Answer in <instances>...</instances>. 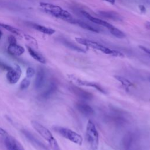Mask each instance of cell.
<instances>
[{"label":"cell","instance_id":"cell-16","mask_svg":"<svg viewBox=\"0 0 150 150\" xmlns=\"http://www.w3.org/2000/svg\"><path fill=\"white\" fill-rule=\"evenodd\" d=\"M57 88V85L56 81H51L47 87L46 88V89L41 94V97L43 98H48L51 96H52L56 91Z\"/></svg>","mask_w":150,"mask_h":150},{"label":"cell","instance_id":"cell-10","mask_svg":"<svg viewBox=\"0 0 150 150\" xmlns=\"http://www.w3.org/2000/svg\"><path fill=\"white\" fill-rule=\"evenodd\" d=\"M5 144L8 150H25L23 146L17 139L9 135L5 138Z\"/></svg>","mask_w":150,"mask_h":150},{"label":"cell","instance_id":"cell-21","mask_svg":"<svg viewBox=\"0 0 150 150\" xmlns=\"http://www.w3.org/2000/svg\"><path fill=\"white\" fill-rule=\"evenodd\" d=\"M62 42L63 43V44L64 46H66V47L71 49V50H74L75 51L79 52H86L83 49L76 46L75 44L71 42L67 41V40H62Z\"/></svg>","mask_w":150,"mask_h":150},{"label":"cell","instance_id":"cell-2","mask_svg":"<svg viewBox=\"0 0 150 150\" xmlns=\"http://www.w3.org/2000/svg\"><path fill=\"white\" fill-rule=\"evenodd\" d=\"M75 39L77 43L82 45H84L86 47L99 50L104 54L115 57H124V54L120 52L110 49L96 42L81 38H76Z\"/></svg>","mask_w":150,"mask_h":150},{"label":"cell","instance_id":"cell-6","mask_svg":"<svg viewBox=\"0 0 150 150\" xmlns=\"http://www.w3.org/2000/svg\"><path fill=\"white\" fill-rule=\"evenodd\" d=\"M32 125L33 127V128L48 142H50L53 140L54 139V138L53 137L52 134L51 132L45 127L39 123L38 122L36 121H32L31 122Z\"/></svg>","mask_w":150,"mask_h":150},{"label":"cell","instance_id":"cell-30","mask_svg":"<svg viewBox=\"0 0 150 150\" xmlns=\"http://www.w3.org/2000/svg\"><path fill=\"white\" fill-rule=\"evenodd\" d=\"M139 48H140L142 50H143L145 53H146V54H148V55L150 56V49H148V48H146V47H144V46H139Z\"/></svg>","mask_w":150,"mask_h":150},{"label":"cell","instance_id":"cell-29","mask_svg":"<svg viewBox=\"0 0 150 150\" xmlns=\"http://www.w3.org/2000/svg\"><path fill=\"white\" fill-rule=\"evenodd\" d=\"M9 43V44H16V40L13 36H10L8 38Z\"/></svg>","mask_w":150,"mask_h":150},{"label":"cell","instance_id":"cell-9","mask_svg":"<svg viewBox=\"0 0 150 150\" xmlns=\"http://www.w3.org/2000/svg\"><path fill=\"white\" fill-rule=\"evenodd\" d=\"M22 74V70L19 66L16 65L15 67L12 68L8 71L6 77L11 84H15L19 80Z\"/></svg>","mask_w":150,"mask_h":150},{"label":"cell","instance_id":"cell-5","mask_svg":"<svg viewBox=\"0 0 150 150\" xmlns=\"http://www.w3.org/2000/svg\"><path fill=\"white\" fill-rule=\"evenodd\" d=\"M69 78L70 79H71V80H72L77 85L91 87V88H93L97 90V91H98L99 92H100L103 94H106V91L105 90V89L101 85H100L99 84H98L97 83L82 80V79H80L73 76V75H70V76H69Z\"/></svg>","mask_w":150,"mask_h":150},{"label":"cell","instance_id":"cell-28","mask_svg":"<svg viewBox=\"0 0 150 150\" xmlns=\"http://www.w3.org/2000/svg\"><path fill=\"white\" fill-rule=\"evenodd\" d=\"M0 68L3 69L4 70H6L8 71L11 69V67L10 66H9L8 65H7L6 64L4 63V62H2L1 60H0Z\"/></svg>","mask_w":150,"mask_h":150},{"label":"cell","instance_id":"cell-24","mask_svg":"<svg viewBox=\"0 0 150 150\" xmlns=\"http://www.w3.org/2000/svg\"><path fill=\"white\" fill-rule=\"evenodd\" d=\"M0 26L2 27L3 28L5 29L6 30H7L8 31L11 32V33H13L16 35H20V32H19V30L16 29V28H14L11 25H7V24H5V23H0Z\"/></svg>","mask_w":150,"mask_h":150},{"label":"cell","instance_id":"cell-13","mask_svg":"<svg viewBox=\"0 0 150 150\" xmlns=\"http://www.w3.org/2000/svg\"><path fill=\"white\" fill-rule=\"evenodd\" d=\"M76 107L77 110L83 115L85 116H91L94 114L93 108L88 104L84 101H79L76 103Z\"/></svg>","mask_w":150,"mask_h":150},{"label":"cell","instance_id":"cell-11","mask_svg":"<svg viewBox=\"0 0 150 150\" xmlns=\"http://www.w3.org/2000/svg\"><path fill=\"white\" fill-rule=\"evenodd\" d=\"M22 132L23 134V135L26 137V138L36 147L42 150H48L46 145L43 142H42L40 140L36 138L31 132H30L26 129H22Z\"/></svg>","mask_w":150,"mask_h":150},{"label":"cell","instance_id":"cell-31","mask_svg":"<svg viewBox=\"0 0 150 150\" xmlns=\"http://www.w3.org/2000/svg\"><path fill=\"white\" fill-rule=\"evenodd\" d=\"M0 135L6 136V137L7 135H8V132L5 129H4L3 128L0 127Z\"/></svg>","mask_w":150,"mask_h":150},{"label":"cell","instance_id":"cell-4","mask_svg":"<svg viewBox=\"0 0 150 150\" xmlns=\"http://www.w3.org/2000/svg\"><path fill=\"white\" fill-rule=\"evenodd\" d=\"M54 130L70 141L79 145H82L83 138L81 136L71 129L62 127H54Z\"/></svg>","mask_w":150,"mask_h":150},{"label":"cell","instance_id":"cell-12","mask_svg":"<svg viewBox=\"0 0 150 150\" xmlns=\"http://www.w3.org/2000/svg\"><path fill=\"white\" fill-rule=\"evenodd\" d=\"M81 13L85 18H86L87 19L90 21L91 22L96 23V24L99 25H101V26H102L104 28H106L108 30H110V29H111L114 26L113 25L109 23L108 22H107L105 21H104V20H102L101 19H98V18H97L96 17L93 16L92 15H91L90 13H88L86 11H81Z\"/></svg>","mask_w":150,"mask_h":150},{"label":"cell","instance_id":"cell-25","mask_svg":"<svg viewBox=\"0 0 150 150\" xmlns=\"http://www.w3.org/2000/svg\"><path fill=\"white\" fill-rule=\"evenodd\" d=\"M30 81L29 79L26 77L24 79H23L20 84V89L21 90H25L30 85Z\"/></svg>","mask_w":150,"mask_h":150},{"label":"cell","instance_id":"cell-1","mask_svg":"<svg viewBox=\"0 0 150 150\" xmlns=\"http://www.w3.org/2000/svg\"><path fill=\"white\" fill-rule=\"evenodd\" d=\"M40 6L46 13L56 18L64 20L70 23L73 19L69 12L57 5L46 2H40Z\"/></svg>","mask_w":150,"mask_h":150},{"label":"cell","instance_id":"cell-22","mask_svg":"<svg viewBox=\"0 0 150 150\" xmlns=\"http://www.w3.org/2000/svg\"><path fill=\"white\" fill-rule=\"evenodd\" d=\"M114 78L117 80H118L119 82H120L121 84L125 87V88H128L129 87L134 86V84L129 80H128L125 77H123L120 76H114Z\"/></svg>","mask_w":150,"mask_h":150},{"label":"cell","instance_id":"cell-14","mask_svg":"<svg viewBox=\"0 0 150 150\" xmlns=\"http://www.w3.org/2000/svg\"><path fill=\"white\" fill-rule=\"evenodd\" d=\"M99 15L104 18L111 19L114 21L121 22L123 20L122 16L117 12L112 11H98Z\"/></svg>","mask_w":150,"mask_h":150},{"label":"cell","instance_id":"cell-20","mask_svg":"<svg viewBox=\"0 0 150 150\" xmlns=\"http://www.w3.org/2000/svg\"><path fill=\"white\" fill-rule=\"evenodd\" d=\"M33 28L36 30H37L39 32H40L43 33L47 34V35H52L55 32V30L50 28H47L45 26L38 25V24H34Z\"/></svg>","mask_w":150,"mask_h":150},{"label":"cell","instance_id":"cell-26","mask_svg":"<svg viewBox=\"0 0 150 150\" xmlns=\"http://www.w3.org/2000/svg\"><path fill=\"white\" fill-rule=\"evenodd\" d=\"M24 36H25V39L28 42H29L30 44L33 45V46H35L36 47H38V42H37L36 40L34 38H33L31 36H30L29 35H27V34H25Z\"/></svg>","mask_w":150,"mask_h":150},{"label":"cell","instance_id":"cell-23","mask_svg":"<svg viewBox=\"0 0 150 150\" xmlns=\"http://www.w3.org/2000/svg\"><path fill=\"white\" fill-rule=\"evenodd\" d=\"M109 32L114 36L118 38H124L125 37V34L121 31V30L118 29L115 26H113L111 29L108 30Z\"/></svg>","mask_w":150,"mask_h":150},{"label":"cell","instance_id":"cell-34","mask_svg":"<svg viewBox=\"0 0 150 150\" xmlns=\"http://www.w3.org/2000/svg\"><path fill=\"white\" fill-rule=\"evenodd\" d=\"M104 1H107V2H109V3H110V4H115V0H104Z\"/></svg>","mask_w":150,"mask_h":150},{"label":"cell","instance_id":"cell-17","mask_svg":"<svg viewBox=\"0 0 150 150\" xmlns=\"http://www.w3.org/2000/svg\"><path fill=\"white\" fill-rule=\"evenodd\" d=\"M8 52L12 56H19L24 53L25 49L22 46L18 45L16 43L9 44L8 47Z\"/></svg>","mask_w":150,"mask_h":150},{"label":"cell","instance_id":"cell-3","mask_svg":"<svg viewBox=\"0 0 150 150\" xmlns=\"http://www.w3.org/2000/svg\"><path fill=\"white\" fill-rule=\"evenodd\" d=\"M86 137L91 149L97 150L99 145V135L95 124L91 120H89L87 122Z\"/></svg>","mask_w":150,"mask_h":150},{"label":"cell","instance_id":"cell-35","mask_svg":"<svg viewBox=\"0 0 150 150\" xmlns=\"http://www.w3.org/2000/svg\"><path fill=\"white\" fill-rule=\"evenodd\" d=\"M147 3H148V4L149 5V6H150V0H148V1H147Z\"/></svg>","mask_w":150,"mask_h":150},{"label":"cell","instance_id":"cell-33","mask_svg":"<svg viewBox=\"0 0 150 150\" xmlns=\"http://www.w3.org/2000/svg\"><path fill=\"white\" fill-rule=\"evenodd\" d=\"M145 27H146V28L150 29V22H146L145 23Z\"/></svg>","mask_w":150,"mask_h":150},{"label":"cell","instance_id":"cell-27","mask_svg":"<svg viewBox=\"0 0 150 150\" xmlns=\"http://www.w3.org/2000/svg\"><path fill=\"white\" fill-rule=\"evenodd\" d=\"M35 74V71L34 70L33 68L29 67L26 69V77L28 79H30L32 78Z\"/></svg>","mask_w":150,"mask_h":150},{"label":"cell","instance_id":"cell-36","mask_svg":"<svg viewBox=\"0 0 150 150\" xmlns=\"http://www.w3.org/2000/svg\"><path fill=\"white\" fill-rule=\"evenodd\" d=\"M2 35V32L0 30V39H1V38Z\"/></svg>","mask_w":150,"mask_h":150},{"label":"cell","instance_id":"cell-19","mask_svg":"<svg viewBox=\"0 0 150 150\" xmlns=\"http://www.w3.org/2000/svg\"><path fill=\"white\" fill-rule=\"evenodd\" d=\"M28 48V52L29 53V54L36 60H37L38 62L41 63H46V59L40 53H38L37 52H36L35 50H33L32 48H31L30 47H27Z\"/></svg>","mask_w":150,"mask_h":150},{"label":"cell","instance_id":"cell-15","mask_svg":"<svg viewBox=\"0 0 150 150\" xmlns=\"http://www.w3.org/2000/svg\"><path fill=\"white\" fill-rule=\"evenodd\" d=\"M46 71L43 67H39L37 71L35 80V87L36 89H39L43 86L46 80Z\"/></svg>","mask_w":150,"mask_h":150},{"label":"cell","instance_id":"cell-32","mask_svg":"<svg viewBox=\"0 0 150 150\" xmlns=\"http://www.w3.org/2000/svg\"><path fill=\"white\" fill-rule=\"evenodd\" d=\"M139 10L141 11V12L142 13H145L146 12V8H145V7L144 5H139Z\"/></svg>","mask_w":150,"mask_h":150},{"label":"cell","instance_id":"cell-18","mask_svg":"<svg viewBox=\"0 0 150 150\" xmlns=\"http://www.w3.org/2000/svg\"><path fill=\"white\" fill-rule=\"evenodd\" d=\"M70 23L77 25L80 27H81L83 29H85L86 30H88L89 31H91V32H96V33L99 32V30L97 28L90 25L88 23H86L85 22H83V21H81L80 20H77V19H75L73 18L71 20V21L70 22Z\"/></svg>","mask_w":150,"mask_h":150},{"label":"cell","instance_id":"cell-8","mask_svg":"<svg viewBox=\"0 0 150 150\" xmlns=\"http://www.w3.org/2000/svg\"><path fill=\"white\" fill-rule=\"evenodd\" d=\"M70 90L75 96L83 100H90L93 97V95L91 93L76 85L70 86Z\"/></svg>","mask_w":150,"mask_h":150},{"label":"cell","instance_id":"cell-7","mask_svg":"<svg viewBox=\"0 0 150 150\" xmlns=\"http://www.w3.org/2000/svg\"><path fill=\"white\" fill-rule=\"evenodd\" d=\"M137 138L135 133L131 132L127 133L122 141V146L124 150H132L135 145Z\"/></svg>","mask_w":150,"mask_h":150}]
</instances>
